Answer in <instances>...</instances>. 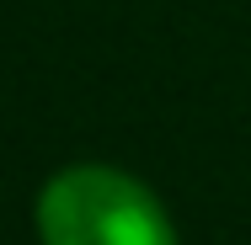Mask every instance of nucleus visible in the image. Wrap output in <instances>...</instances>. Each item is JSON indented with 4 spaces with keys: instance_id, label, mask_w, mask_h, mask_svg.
<instances>
[{
    "instance_id": "obj_1",
    "label": "nucleus",
    "mask_w": 251,
    "mask_h": 245,
    "mask_svg": "<svg viewBox=\"0 0 251 245\" xmlns=\"http://www.w3.org/2000/svg\"><path fill=\"white\" fill-rule=\"evenodd\" d=\"M43 245H176L166 202L128 171L80 160L53 171L38 192Z\"/></svg>"
}]
</instances>
